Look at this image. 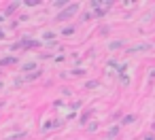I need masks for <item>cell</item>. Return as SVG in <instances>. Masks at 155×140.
<instances>
[{"label": "cell", "instance_id": "obj_1", "mask_svg": "<svg viewBox=\"0 0 155 140\" xmlns=\"http://www.w3.org/2000/svg\"><path fill=\"white\" fill-rule=\"evenodd\" d=\"M32 47H41V43H38V41H32V38H21L19 43L11 45L13 51H17V49H32Z\"/></svg>", "mask_w": 155, "mask_h": 140}, {"label": "cell", "instance_id": "obj_2", "mask_svg": "<svg viewBox=\"0 0 155 140\" xmlns=\"http://www.w3.org/2000/svg\"><path fill=\"white\" fill-rule=\"evenodd\" d=\"M77 9H79V5H70L66 11H62V13H58L55 15V21H64V19H70L74 13H77Z\"/></svg>", "mask_w": 155, "mask_h": 140}, {"label": "cell", "instance_id": "obj_3", "mask_svg": "<svg viewBox=\"0 0 155 140\" xmlns=\"http://www.w3.org/2000/svg\"><path fill=\"white\" fill-rule=\"evenodd\" d=\"M19 60L15 57V55H7V57H2L0 60V68H7V66H15Z\"/></svg>", "mask_w": 155, "mask_h": 140}, {"label": "cell", "instance_id": "obj_4", "mask_svg": "<svg viewBox=\"0 0 155 140\" xmlns=\"http://www.w3.org/2000/svg\"><path fill=\"white\" fill-rule=\"evenodd\" d=\"M17 7H19V2H13V5H11V7L7 9V13H5V19H7V17H9V15H11V13H13V11L17 9Z\"/></svg>", "mask_w": 155, "mask_h": 140}, {"label": "cell", "instance_id": "obj_5", "mask_svg": "<svg viewBox=\"0 0 155 140\" xmlns=\"http://www.w3.org/2000/svg\"><path fill=\"white\" fill-rule=\"evenodd\" d=\"M96 11H94V17H104V9H100V2H98V7H94Z\"/></svg>", "mask_w": 155, "mask_h": 140}, {"label": "cell", "instance_id": "obj_6", "mask_svg": "<svg viewBox=\"0 0 155 140\" xmlns=\"http://www.w3.org/2000/svg\"><path fill=\"white\" fill-rule=\"evenodd\" d=\"M21 70H26V72H28V70H36V64H34V62H28V64L21 66Z\"/></svg>", "mask_w": 155, "mask_h": 140}, {"label": "cell", "instance_id": "obj_7", "mask_svg": "<svg viewBox=\"0 0 155 140\" xmlns=\"http://www.w3.org/2000/svg\"><path fill=\"white\" fill-rule=\"evenodd\" d=\"M38 77H41V70H34V72H32V74H28L24 81H34V79H38Z\"/></svg>", "mask_w": 155, "mask_h": 140}, {"label": "cell", "instance_id": "obj_8", "mask_svg": "<svg viewBox=\"0 0 155 140\" xmlns=\"http://www.w3.org/2000/svg\"><path fill=\"white\" fill-rule=\"evenodd\" d=\"M119 47H123V41H115V43L108 45V49H119Z\"/></svg>", "mask_w": 155, "mask_h": 140}, {"label": "cell", "instance_id": "obj_9", "mask_svg": "<svg viewBox=\"0 0 155 140\" xmlns=\"http://www.w3.org/2000/svg\"><path fill=\"white\" fill-rule=\"evenodd\" d=\"M119 134V127H110V132H108V138H115Z\"/></svg>", "mask_w": 155, "mask_h": 140}, {"label": "cell", "instance_id": "obj_10", "mask_svg": "<svg viewBox=\"0 0 155 140\" xmlns=\"http://www.w3.org/2000/svg\"><path fill=\"white\" fill-rule=\"evenodd\" d=\"M62 34H64V36H70V34H74V28H64Z\"/></svg>", "mask_w": 155, "mask_h": 140}, {"label": "cell", "instance_id": "obj_11", "mask_svg": "<svg viewBox=\"0 0 155 140\" xmlns=\"http://www.w3.org/2000/svg\"><path fill=\"white\" fill-rule=\"evenodd\" d=\"M134 119H136V117H134V115H127V117H125V119H123V125H125V123H132V121H134Z\"/></svg>", "mask_w": 155, "mask_h": 140}, {"label": "cell", "instance_id": "obj_12", "mask_svg": "<svg viewBox=\"0 0 155 140\" xmlns=\"http://www.w3.org/2000/svg\"><path fill=\"white\" fill-rule=\"evenodd\" d=\"M89 117H91V112H85V115L81 117V123H87V119H89Z\"/></svg>", "mask_w": 155, "mask_h": 140}, {"label": "cell", "instance_id": "obj_13", "mask_svg": "<svg viewBox=\"0 0 155 140\" xmlns=\"http://www.w3.org/2000/svg\"><path fill=\"white\" fill-rule=\"evenodd\" d=\"M53 36H55V34H53V32H45V38H47V41H51V38H53Z\"/></svg>", "mask_w": 155, "mask_h": 140}, {"label": "cell", "instance_id": "obj_14", "mask_svg": "<svg viewBox=\"0 0 155 140\" xmlns=\"http://www.w3.org/2000/svg\"><path fill=\"white\" fill-rule=\"evenodd\" d=\"M5 36H7V32H5V30H2V28H0V41H2V38H5Z\"/></svg>", "mask_w": 155, "mask_h": 140}, {"label": "cell", "instance_id": "obj_15", "mask_svg": "<svg viewBox=\"0 0 155 140\" xmlns=\"http://www.w3.org/2000/svg\"><path fill=\"white\" fill-rule=\"evenodd\" d=\"M0 21H5V15H0Z\"/></svg>", "mask_w": 155, "mask_h": 140}]
</instances>
